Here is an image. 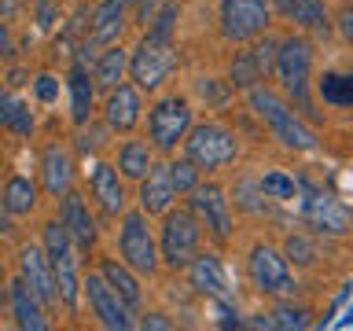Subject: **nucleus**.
<instances>
[{
	"instance_id": "f257e3e1",
	"label": "nucleus",
	"mask_w": 353,
	"mask_h": 331,
	"mask_svg": "<svg viewBox=\"0 0 353 331\" xmlns=\"http://www.w3.org/2000/svg\"><path fill=\"white\" fill-rule=\"evenodd\" d=\"M250 103H254V110H258L265 121H269V129L276 132V140H280V143H287V148H302V151L316 148V137L272 92H265V88H250Z\"/></svg>"
},
{
	"instance_id": "f03ea898",
	"label": "nucleus",
	"mask_w": 353,
	"mask_h": 331,
	"mask_svg": "<svg viewBox=\"0 0 353 331\" xmlns=\"http://www.w3.org/2000/svg\"><path fill=\"white\" fill-rule=\"evenodd\" d=\"M173 66H176V48L170 41L148 33V37L140 41V48L132 52L129 70H132V81H137L140 88H159Z\"/></svg>"
},
{
	"instance_id": "7ed1b4c3",
	"label": "nucleus",
	"mask_w": 353,
	"mask_h": 331,
	"mask_svg": "<svg viewBox=\"0 0 353 331\" xmlns=\"http://www.w3.org/2000/svg\"><path fill=\"white\" fill-rule=\"evenodd\" d=\"M272 66H276V74H280L287 92L305 103V85H309V70H313V48L302 37H287L283 44H276Z\"/></svg>"
},
{
	"instance_id": "20e7f679",
	"label": "nucleus",
	"mask_w": 353,
	"mask_h": 331,
	"mask_svg": "<svg viewBox=\"0 0 353 331\" xmlns=\"http://www.w3.org/2000/svg\"><path fill=\"white\" fill-rule=\"evenodd\" d=\"M44 247H48V261H52V280L59 287V294L66 305L77 302V272H74V258H70V236L59 221L44 225Z\"/></svg>"
},
{
	"instance_id": "39448f33",
	"label": "nucleus",
	"mask_w": 353,
	"mask_h": 331,
	"mask_svg": "<svg viewBox=\"0 0 353 331\" xmlns=\"http://www.w3.org/2000/svg\"><path fill=\"white\" fill-rule=\"evenodd\" d=\"M188 159H192L199 170L228 166L236 159V140H232V132H225L221 126H199L192 137H188Z\"/></svg>"
},
{
	"instance_id": "423d86ee",
	"label": "nucleus",
	"mask_w": 353,
	"mask_h": 331,
	"mask_svg": "<svg viewBox=\"0 0 353 331\" xmlns=\"http://www.w3.org/2000/svg\"><path fill=\"white\" fill-rule=\"evenodd\" d=\"M269 22L265 0H221V33L228 41H247L258 37Z\"/></svg>"
},
{
	"instance_id": "0eeeda50",
	"label": "nucleus",
	"mask_w": 353,
	"mask_h": 331,
	"mask_svg": "<svg viewBox=\"0 0 353 331\" xmlns=\"http://www.w3.org/2000/svg\"><path fill=\"white\" fill-rule=\"evenodd\" d=\"M195 247H199V221L192 214H184V210H176V214L165 217V228H162V258L173 265V269H181L195 258Z\"/></svg>"
},
{
	"instance_id": "6e6552de",
	"label": "nucleus",
	"mask_w": 353,
	"mask_h": 331,
	"mask_svg": "<svg viewBox=\"0 0 353 331\" xmlns=\"http://www.w3.org/2000/svg\"><path fill=\"white\" fill-rule=\"evenodd\" d=\"M192 126V110H188L184 99H162L159 107L151 110V140L159 151L176 148V140Z\"/></svg>"
},
{
	"instance_id": "1a4fd4ad",
	"label": "nucleus",
	"mask_w": 353,
	"mask_h": 331,
	"mask_svg": "<svg viewBox=\"0 0 353 331\" xmlns=\"http://www.w3.org/2000/svg\"><path fill=\"white\" fill-rule=\"evenodd\" d=\"M250 280L265 294H291L294 283L287 276V261L272 247H258L250 254Z\"/></svg>"
},
{
	"instance_id": "9d476101",
	"label": "nucleus",
	"mask_w": 353,
	"mask_h": 331,
	"mask_svg": "<svg viewBox=\"0 0 353 331\" xmlns=\"http://www.w3.org/2000/svg\"><path fill=\"white\" fill-rule=\"evenodd\" d=\"M121 258L137 272L154 269V243H151L148 225H143V214H129L125 225H121Z\"/></svg>"
},
{
	"instance_id": "9b49d317",
	"label": "nucleus",
	"mask_w": 353,
	"mask_h": 331,
	"mask_svg": "<svg viewBox=\"0 0 353 331\" xmlns=\"http://www.w3.org/2000/svg\"><path fill=\"white\" fill-rule=\"evenodd\" d=\"M305 221L320 232H331V236H342L350 228L346 206L324 192H313V188H305Z\"/></svg>"
},
{
	"instance_id": "f8f14e48",
	"label": "nucleus",
	"mask_w": 353,
	"mask_h": 331,
	"mask_svg": "<svg viewBox=\"0 0 353 331\" xmlns=\"http://www.w3.org/2000/svg\"><path fill=\"white\" fill-rule=\"evenodd\" d=\"M85 291H88V305L96 309V317L103 320L107 328H118V331L132 328V320H129V305L121 302V298H118V294L103 283V276H88V280H85Z\"/></svg>"
},
{
	"instance_id": "ddd939ff",
	"label": "nucleus",
	"mask_w": 353,
	"mask_h": 331,
	"mask_svg": "<svg viewBox=\"0 0 353 331\" xmlns=\"http://www.w3.org/2000/svg\"><path fill=\"white\" fill-rule=\"evenodd\" d=\"M19 269H22V283L30 287V294L37 302H55V280H52V265L37 247H26L19 254Z\"/></svg>"
},
{
	"instance_id": "4468645a",
	"label": "nucleus",
	"mask_w": 353,
	"mask_h": 331,
	"mask_svg": "<svg viewBox=\"0 0 353 331\" xmlns=\"http://www.w3.org/2000/svg\"><path fill=\"white\" fill-rule=\"evenodd\" d=\"M195 199H192V206H195V214L206 221V228L214 232L217 239H228V232H232V217H228V199L221 188H192Z\"/></svg>"
},
{
	"instance_id": "2eb2a0df",
	"label": "nucleus",
	"mask_w": 353,
	"mask_h": 331,
	"mask_svg": "<svg viewBox=\"0 0 353 331\" xmlns=\"http://www.w3.org/2000/svg\"><path fill=\"white\" fill-rule=\"evenodd\" d=\"M140 210L143 214H162L173 199V184H170V173L165 166H148V173L140 177Z\"/></svg>"
},
{
	"instance_id": "dca6fc26",
	"label": "nucleus",
	"mask_w": 353,
	"mask_h": 331,
	"mask_svg": "<svg viewBox=\"0 0 353 331\" xmlns=\"http://www.w3.org/2000/svg\"><path fill=\"white\" fill-rule=\"evenodd\" d=\"M59 225L66 228V236H74V239H77V247H81V250L92 247V239H96L92 217H88V210H85L81 199L70 195V192L63 195V221H59Z\"/></svg>"
},
{
	"instance_id": "f3484780",
	"label": "nucleus",
	"mask_w": 353,
	"mask_h": 331,
	"mask_svg": "<svg viewBox=\"0 0 353 331\" xmlns=\"http://www.w3.org/2000/svg\"><path fill=\"white\" fill-rule=\"evenodd\" d=\"M137 110H140V99H137V88L129 85H118L107 99V126L118 129V132H129L137 126Z\"/></svg>"
},
{
	"instance_id": "a211bd4d",
	"label": "nucleus",
	"mask_w": 353,
	"mask_h": 331,
	"mask_svg": "<svg viewBox=\"0 0 353 331\" xmlns=\"http://www.w3.org/2000/svg\"><path fill=\"white\" fill-rule=\"evenodd\" d=\"M41 170H44V188H48V195H66L70 192V159H66V151L59 148V143H52V148L44 151Z\"/></svg>"
},
{
	"instance_id": "6ab92c4d",
	"label": "nucleus",
	"mask_w": 353,
	"mask_h": 331,
	"mask_svg": "<svg viewBox=\"0 0 353 331\" xmlns=\"http://www.w3.org/2000/svg\"><path fill=\"white\" fill-rule=\"evenodd\" d=\"M192 287H199V291L214 294V298H225L228 287H225V272H221V261L214 258V254H199V258L192 261Z\"/></svg>"
},
{
	"instance_id": "aec40b11",
	"label": "nucleus",
	"mask_w": 353,
	"mask_h": 331,
	"mask_svg": "<svg viewBox=\"0 0 353 331\" xmlns=\"http://www.w3.org/2000/svg\"><path fill=\"white\" fill-rule=\"evenodd\" d=\"M121 19H125V4H121V0H103L92 15V41H99V44L118 41L121 26H125Z\"/></svg>"
},
{
	"instance_id": "412c9836",
	"label": "nucleus",
	"mask_w": 353,
	"mask_h": 331,
	"mask_svg": "<svg viewBox=\"0 0 353 331\" xmlns=\"http://www.w3.org/2000/svg\"><path fill=\"white\" fill-rule=\"evenodd\" d=\"M11 309H15L19 328H26V331H44V313L37 309V298L30 294V287L22 283V280L11 283Z\"/></svg>"
},
{
	"instance_id": "4be33fe9",
	"label": "nucleus",
	"mask_w": 353,
	"mask_h": 331,
	"mask_svg": "<svg viewBox=\"0 0 353 331\" xmlns=\"http://www.w3.org/2000/svg\"><path fill=\"white\" fill-rule=\"evenodd\" d=\"M280 11L287 19H294L305 30H327V11L324 0H280Z\"/></svg>"
},
{
	"instance_id": "5701e85b",
	"label": "nucleus",
	"mask_w": 353,
	"mask_h": 331,
	"mask_svg": "<svg viewBox=\"0 0 353 331\" xmlns=\"http://www.w3.org/2000/svg\"><path fill=\"white\" fill-rule=\"evenodd\" d=\"M92 192H96L99 203H103L107 214H118L121 203H125L121 184H118V173L110 170V166H96V173H92Z\"/></svg>"
},
{
	"instance_id": "b1692460",
	"label": "nucleus",
	"mask_w": 353,
	"mask_h": 331,
	"mask_svg": "<svg viewBox=\"0 0 353 331\" xmlns=\"http://www.w3.org/2000/svg\"><path fill=\"white\" fill-rule=\"evenodd\" d=\"M103 283H107L110 291H114L129 309H137V305H140V287H137V280H132V276L121 269L118 261H103Z\"/></svg>"
},
{
	"instance_id": "393cba45",
	"label": "nucleus",
	"mask_w": 353,
	"mask_h": 331,
	"mask_svg": "<svg viewBox=\"0 0 353 331\" xmlns=\"http://www.w3.org/2000/svg\"><path fill=\"white\" fill-rule=\"evenodd\" d=\"M33 203H37V192L26 177H11L8 188H4V210L8 214H30Z\"/></svg>"
},
{
	"instance_id": "a878e982",
	"label": "nucleus",
	"mask_w": 353,
	"mask_h": 331,
	"mask_svg": "<svg viewBox=\"0 0 353 331\" xmlns=\"http://www.w3.org/2000/svg\"><path fill=\"white\" fill-rule=\"evenodd\" d=\"M88 110H92V85H88L85 70H74L70 74V114L77 126L88 121Z\"/></svg>"
},
{
	"instance_id": "bb28decb",
	"label": "nucleus",
	"mask_w": 353,
	"mask_h": 331,
	"mask_svg": "<svg viewBox=\"0 0 353 331\" xmlns=\"http://www.w3.org/2000/svg\"><path fill=\"white\" fill-rule=\"evenodd\" d=\"M0 126H8L11 132H19V137H30L33 118H30V110L22 107L15 96H0Z\"/></svg>"
},
{
	"instance_id": "cd10ccee",
	"label": "nucleus",
	"mask_w": 353,
	"mask_h": 331,
	"mask_svg": "<svg viewBox=\"0 0 353 331\" xmlns=\"http://www.w3.org/2000/svg\"><path fill=\"white\" fill-rule=\"evenodd\" d=\"M320 96H324V103L350 107L353 103V77H346V74H324V77H320Z\"/></svg>"
},
{
	"instance_id": "c85d7f7f",
	"label": "nucleus",
	"mask_w": 353,
	"mask_h": 331,
	"mask_svg": "<svg viewBox=\"0 0 353 331\" xmlns=\"http://www.w3.org/2000/svg\"><path fill=\"white\" fill-rule=\"evenodd\" d=\"M121 74H125V52L107 48L103 55H99V63H96V81L103 88H114L121 81Z\"/></svg>"
},
{
	"instance_id": "c756f323",
	"label": "nucleus",
	"mask_w": 353,
	"mask_h": 331,
	"mask_svg": "<svg viewBox=\"0 0 353 331\" xmlns=\"http://www.w3.org/2000/svg\"><path fill=\"white\" fill-rule=\"evenodd\" d=\"M148 166H151V151L143 148V143H137V140H129L125 148H121V154H118V170L125 173V177H140L148 173Z\"/></svg>"
},
{
	"instance_id": "7c9ffc66",
	"label": "nucleus",
	"mask_w": 353,
	"mask_h": 331,
	"mask_svg": "<svg viewBox=\"0 0 353 331\" xmlns=\"http://www.w3.org/2000/svg\"><path fill=\"white\" fill-rule=\"evenodd\" d=\"M165 173H170L173 192H192V188H195V173H199V166H195L192 159H184V162H170V166H165Z\"/></svg>"
},
{
	"instance_id": "2f4dec72",
	"label": "nucleus",
	"mask_w": 353,
	"mask_h": 331,
	"mask_svg": "<svg viewBox=\"0 0 353 331\" xmlns=\"http://www.w3.org/2000/svg\"><path fill=\"white\" fill-rule=\"evenodd\" d=\"M232 81H236L239 88H254V81H261V74H258V66H254L250 52L236 55V63H232Z\"/></svg>"
},
{
	"instance_id": "473e14b6",
	"label": "nucleus",
	"mask_w": 353,
	"mask_h": 331,
	"mask_svg": "<svg viewBox=\"0 0 353 331\" xmlns=\"http://www.w3.org/2000/svg\"><path fill=\"white\" fill-rule=\"evenodd\" d=\"M258 188H261L265 199H291L294 195V181H291V177H283V173H265Z\"/></svg>"
},
{
	"instance_id": "72a5a7b5",
	"label": "nucleus",
	"mask_w": 353,
	"mask_h": 331,
	"mask_svg": "<svg viewBox=\"0 0 353 331\" xmlns=\"http://www.w3.org/2000/svg\"><path fill=\"white\" fill-rule=\"evenodd\" d=\"M309 320H305V309H294V305H280L272 313V328H287V331H298V328H305Z\"/></svg>"
},
{
	"instance_id": "f704fd0d",
	"label": "nucleus",
	"mask_w": 353,
	"mask_h": 331,
	"mask_svg": "<svg viewBox=\"0 0 353 331\" xmlns=\"http://www.w3.org/2000/svg\"><path fill=\"white\" fill-rule=\"evenodd\" d=\"M250 59H254V66H258V74H269L272 70V59H276V41H258L250 48Z\"/></svg>"
},
{
	"instance_id": "c9c22d12",
	"label": "nucleus",
	"mask_w": 353,
	"mask_h": 331,
	"mask_svg": "<svg viewBox=\"0 0 353 331\" xmlns=\"http://www.w3.org/2000/svg\"><path fill=\"white\" fill-rule=\"evenodd\" d=\"M287 254H291V261H298V265H309V261L316 258L313 243L302 239V236H287Z\"/></svg>"
},
{
	"instance_id": "e433bc0d",
	"label": "nucleus",
	"mask_w": 353,
	"mask_h": 331,
	"mask_svg": "<svg viewBox=\"0 0 353 331\" xmlns=\"http://www.w3.org/2000/svg\"><path fill=\"white\" fill-rule=\"evenodd\" d=\"M173 22H176V4H165V8L159 11V19H154L151 33H154V37H162V41H170V33H173Z\"/></svg>"
},
{
	"instance_id": "4c0bfd02",
	"label": "nucleus",
	"mask_w": 353,
	"mask_h": 331,
	"mask_svg": "<svg viewBox=\"0 0 353 331\" xmlns=\"http://www.w3.org/2000/svg\"><path fill=\"white\" fill-rule=\"evenodd\" d=\"M33 88H37V99H44V103H52V99H55V77L41 74V77H37V85H33Z\"/></svg>"
},
{
	"instance_id": "58836bf2",
	"label": "nucleus",
	"mask_w": 353,
	"mask_h": 331,
	"mask_svg": "<svg viewBox=\"0 0 353 331\" xmlns=\"http://www.w3.org/2000/svg\"><path fill=\"white\" fill-rule=\"evenodd\" d=\"M55 22V8H52V0H37V26L41 30H48Z\"/></svg>"
},
{
	"instance_id": "ea45409f",
	"label": "nucleus",
	"mask_w": 353,
	"mask_h": 331,
	"mask_svg": "<svg viewBox=\"0 0 353 331\" xmlns=\"http://www.w3.org/2000/svg\"><path fill=\"white\" fill-rule=\"evenodd\" d=\"M143 328H154V331H165L170 328V320L159 317V313H151V317H143Z\"/></svg>"
},
{
	"instance_id": "a19ab883",
	"label": "nucleus",
	"mask_w": 353,
	"mask_h": 331,
	"mask_svg": "<svg viewBox=\"0 0 353 331\" xmlns=\"http://www.w3.org/2000/svg\"><path fill=\"white\" fill-rule=\"evenodd\" d=\"M11 55V41H8V26L0 22V59H8Z\"/></svg>"
},
{
	"instance_id": "79ce46f5",
	"label": "nucleus",
	"mask_w": 353,
	"mask_h": 331,
	"mask_svg": "<svg viewBox=\"0 0 353 331\" xmlns=\"http://www.w3.org/2000/svg\"><path fill=\"white\" fill-rule=\"evenodd\" d=\"M250 328H272V317H254Z\"/></svg>"
},
{
	"instance_id": "37998d69",
	"label": "nucleus",
	"mask_w": 353,
	"mask_h": 331,
	"mask_svg": "<svg viewBox=\"0 0 353 331\" xmlns=\"http://www.w3.org/2000/svg\"><path fill=\"white\" fill-rule=\"evenodd\" d=\"M0 232H11V225H8V214H4V203H0Z\"/></svg>"
},
{
	"instance_id": "c03bdc74",
	"label": "nucleus",
	"mask_w": 353,
	"mask_h": 331,
	"mask_svg": "<svg viewBox=\"0 0 353 331\" xmlns=\"http://www.w3.org/2000/svg\"><path fill=\"white\" fill-rule=\"evenodd\" d=\"M0 283H4V272H0ZM0 291H4V287H0Z\"/></svg>"
}]
</instances>
